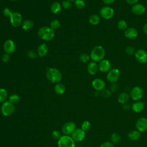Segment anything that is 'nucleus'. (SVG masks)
<instances>
[{"label": "nucleus", "instance_id": "obj_27", "mask_svg": "<svg viewBox=\"0 0 147 147\" xmlns=\"http://www.w3.org/2000/svg\"><path fill=\"white\" fill-rule=\"evenodd\" d=\"M100 21V16L98 15V14H92L90 17H89V20L88 21L89 22L93 25H98Z\"/></svg>", "mask_w": 147, "mask_h": 147}, {"label": "nucleus", "instance_id": "obj_7", "mask_svg": "<svg viewBox=\"0 0 147 147\" xmlns=\"http://www.w3.org/2000/svg\"><path fill=\"white\" fill-rule=\"evenodd\" d=\"M99 14L100 16L103 18L109 20L114 16V10L110 6H105L100 9L99 11Z\"/></svg>", "mask_w": 147, "mask_h": 147}, {"label": "nucleus", "instance_id": "obj_14", "mask_svg": "<svg viewBox=\"0 0 147 147\" xmlns=\"http://www.w3.org/2000/svg\"><path fill=\"white\" fill-rule=\"evenodd\" d=\"M3 49L6 53L11 54L14 53L16 49V46L14 42L10 39L6 40L3 44Z\"/></svg>", "mask_w": 147, "mask_h": 147}, {"label": "nucleus", "instance_id": "obj_51", "mask_svg": "<svg viewBox=\"0 0 147 147\" xmlns=\"http://www.w3.org/2000/svg\"></svg>", "mask_w": 147, "mask_h": 147}, {"label": "nucleus", "instance_id": "obj_38", "mask_svg": "<svg viewBox=\"0 0 147 147\" xmlns=\"http://www.w3.org/2000/svg\"><path fill=\"white\" fill-rule=\"evenodd\" d=\"M101 95L105 98H109L111 95V92L109 89H104L102 91Z\"/></svg>", "mask_w": 147, "mask_h": 147}, {"label": "nucleus", "instance_id": "obj_1", "mask_svg": "<svg viewBox=\"0 0 147 147\" xmlns=\"http://www.w3.org/2000/svg\"><path fill=\"white\" fill-rule=\"evenodd\" d=\"M90 56L93 61L99 62L104 59L105 56V49L101 45H96L92 49Z\"/></svg>", "mask_w": 147, "mask_h": 147}, {"label": "nucleus", "instance_id": "obj_8", "mask_svg": "<svg viewBox=\"0 0 147 147\" xmlns=\"http://www.w3.org/2000/svg\"><path fill=\"white\" fill-rule=\"evenodd\" d=\"M107 80L111 83H116L120 78V71L118 68H111L107 74Z\"/></svg>", "mask_w": 147, "mask_h": 147}, {"label": "nucleus", "instance_id": "obj_24", "mask_svg": "<svg viewBox=\"0 0 147 147\" xmlns=\"http://www.w3.org/2000/svg\"><path fill=\"white\" fill-rule=\"evenodd\" d=\"M33 26H34L33 22L32 20L29 19L24 20L21 24V27L22 29L25 31H28L32 29Z\"/></svg>", "mask_w": 147, "mask_h": 147}, {"label": "nucleus", "instance_id": "obj_32", "mask_svg": "<svg viewBox=\"0 0 147 147\" xmlns=\"http://www.w3.org/2000/svg\"><path fill=\"white\" fill-rule=\"evenodd\" d=\"M61 24H60V21L57 20V19H55V20H52L51 23H50V28H52L53 30H56L57 29H59L60 26Z\"/></svg>", "mask_w": 147, "mask_h": 147}, {"label": "nucleus", "instance_id": "obj_49", "mask_svg": "<svg viewBox=\"0 0 147 147\" xmlns=\"http://www.w3.org/2000/svg\"><path fill=\"white\" fill-rule=\"evenodd\" d=\"M9 1H16L17 0H9Z\"/></svg>", "mask_w": 147, "mask_h": 147}, {"label": "nucleus", "instance_id": "obj_50", "mask_svg": "<svg viewBox=\"0 0 147 147\" xmlns=\"http://www.w3.org/2000/svg\"><path fill=\"white\" fill-rule=\"evenodd\" d=\"M67 1H75V0H67Z\"/></svg>", "mask_w": 147, "mask_h": 147}, {"label": "nucleus", "instance_id": "obj_6", "mask_svg": "<svg viewBox=\"0 0 147 147\" xmlns=\"http://www.w3.org/2000/svg\"><path fill=\"white\" fill-rule=\"evenodd\" d=\"M129 95L133 100L138 101L144 95V90L141 87L135 86L131 90Z\"/></svg>", "mask_w": 147, "mask_h": 147}, {"label": "nucleus", "instance_id": "obj_16", "mask_svg": "<svg viewBox=\"0 0 147 147\" xmlns=\"http://www.w3.org/2000/svg\"><path fill=\"white\" fill-rule=\"evenodd\" d=\"M99 70L102 72H108L111 68V64L109 60L103 59L98 64Z\"/></svg>", "mask_w": 147, "mask_h": 147}, {"label": "nucleus", "instance_id": "obj_22", "mask_svg": "<svg viewBox=\"0 0 147 147\" xmlns=\"http://www.w3.org/2000/svg\"><path fill=\"white\" fill-rule=\"evenodd\" d=\"M129 98L130 95H129V94H127L126 92H122L118 95L117 100L119 103L123 105L127 103V102L129 100Z\"/></svg>", "mask_w": 147, "mask_h": 147}, {"label": "nucleus", "instance_id": "obj_40", "mask_svg": "<svg viewBox=\"0 0 147 147\" xmlns=\"http://www.w3.org/2000/svg\"><path fill=\"white\" fill-rule=\"evenodd\" d=\"M62 6L65 9H69L72 6L71 1H67V0H64L62 2Z\"/></svg>", "mask_w": 147, "mask_h": 147}, {"label": "nucleus", "instance_id": "obj_3", "mask_svg": "<svg viewBox=\"0 0 147 147\" xmlns=\"http://www.w3.org/2000/svg\"><path fill=\"white\" fill-rule=\"evenodd\" d=\"M38 37L44 41H51L55 37V30L48 26H42L38 30Z\"/></svg>", "mask_w": 147, "mask_h": 147}, {"label": "nucleus", "instance_id": "obj_2", "mask_svg": "<svg viewBox=\"0 0 147 147\" xmlns=\"http://www.w3.org/2000/svg\"><path fill=\"white\" fill-rule=\"evenodd\" d=\"M46 76L49 82L56 84L59 83L62 79V74L61 72L56 68H48Z\"/></svg>", "mask_w": 147, "mask_h": 147}, {"label": "nucleus", "instance_id": "obj_47", "mask_svg": "<svg viewBox=\"0 0 147 147\" xmlns=\"http://www.w3.org/2000/svg\"><path fill=\"white\" fill-rule=\"evenodd\" d=\"M104 3L106 5H111L114 2L115 0H102Z\"/></svg>", "mask_w": 147, "mask_h": 147}, {"label": "nucleus", "instance_id": "obj_36", "mask_svg": "<svg viewBox=\"0 0 147 147\" xmlns=\"http://www.w3.org/2000/svg\"><path fill=\"white\" fill-rule=\"evenodd\" d=\"M51 136H52V137L54 139V140H59L60 137L62 136H61V133L59 131V130H53L52 133H51Z\"/></svg>", "mask_w": 147, "mask_h": 147}, {"label": "nucleus", "instance_id": "obj_23", "mask_svg": "<svg viewBox=\"0 0 147 147\" xmlns=\"http://www.w3.org/2000/svg\"><path fill=\"white\" fill-rule=\"evenodd\" d=\"M141 136V132L138 131L137 130H133L129 132L127 134V137L129 140L131 141H136L140 139Z\"/></svg>", "mask_w": 147, "mask_h": 147}, {"label": "nucleus", "instance_id": "obj_29", "mask_svg": "<svg viewBox=\"0 0 147 147\" xmlns=\"http://www.w3.org/2000/svg\"><path fill=\"white\" fill-rule=\"evenodd\" d=\"M20 100H21L20 96L17 94H13L10 95L9 97V101L13 105L19 103Z\"/></svg>", "mask_w": 147, "mask_h": 147}, {"label": "nucleus", "instance_id": "obj_15", "mask_svg": "<svg viewBox=\"0 0 147 147\" xmlns=\"http://www.w3.org/2000/svg\"><path fill=\"white\" fill-rule=\"evenodd\" d=\"M92 86L96 91H100L105 89L106 87L105 82L100 78L94 79L91 83Z\"/></svg>", "mask_w": 147, "mask_h": 147}, {"label": "nucleus", "instance_id": "obj_39", "mask_svg": "<svg viewBox=\"0 0 147 147\" xmlns=\"http://www.w3.org/2000/svg\"><path fill=\"white\" fill-rule=\"evenodd\" d=\"M27 56L29 58L34 59L37 57L38 55L36 51H34L33 50H30L27 52Z\"/></svg>", "mask_w": 147, "mask_h": 147}, {"label": "nucleus", "instance_id": "obj_37", "mask_svg": "<svg viewBox=\"0 0 147 147\" xmlns=\"http://www.w3.org/2000/svg\"><path fill=\"white\" fill-rule=\"evenodd\" d=\"M136 51L135 50V48L131 46H127L125 48V52L126 53V54H127L129 55H134Z\"/></svg>", "mask_w": 147, "mask_h": 147}, {"label": "nucleus", "instance_id": "obj_25", "mask_svg": "<svg viewBox=\"0 0 147 147\" xmlns=\"http://www.w3.org/2000/svg\"><path fill=\"white\" fill-rule=\"evenodd\" d=\"M50 10L53 14H58L61 10V5L59 2H54L51 4Z\"/></svg>", "mask_w": 147, "mask_h": 147}, {"label": "nucleus", "instance_id": "obj_42", "mask_svg": "<svg viewBox=\"0 0 147 147\" xmlns=\"http://www.w3.org/2000/svg\"><path fill=\"white\" fill-rule=\"evenodd\" d=\"M1 59L4 62V63H7L9 61L10 59V54L5 53L4 54L2 55V56H1Z\"/></svg>", "mask_w": 147, "mask_h": 147}, {"label": "nucleus", "instance_id": "obj_9", "mask_svg": "<svg viewBox=\"0 0 147 147\" xmlns=\"http://www.w3.org/2000/svg\"><path fill=\"white\" fill-rule=\"evenodd\" d=\"M10 22L14 27H18L21 25L22 22V17L18 12H13L9 17Z\"/></svg>", "mask_w": 147, "mask_h": 147}, {"label": "nucleus", "instance_id": "obj_48", "mask_svg": "<svg viewBox=\"0 0 147 147\" xmlns=\"http://www.w3.org/2000/svg\"><path fill=\"white\" fill-rule=\"evenodd\" d=\"M142 29H143L144 32L146 34H147V22H146V23L144 25Z\"/></svg>", "mask_w": 147, "mask_h": 147}, {"label": "nucleus", "instance_id": "obj_4", "mask_svg": "<svg viewBox=\"0 0 147 147\" xmlns=\"http://www.w3.org/2000/svg\"><path fill=\"white\" fill-rule=\"evenodd\" d=\"M15 107L13 103L9 100L3 102L1 107V112L5 117H9L12 115L14 111Z\"/></svg>", "mask_w": 147, "mask_h": 147}, {"label": "nucleus", "instance_id": "obj_34", "mask_svg": "<svg viewBox=\"0 0 147 147\" xmlns=\"http://www.w3.org/2000/svg\"><path fill=\"white\" fill-rule=\"evenodd\" d=\"M74 4L76 7L79 9H83L86 5V3L84 0H75L74 1Z\"/></svg>", "mask_w": 147, "mask_h": 147}, {"label": "nucleus", "instance_id": "obj_13", "mask_svg": "<svg viewBox=\"0 0 147 147\" xmlns=\"http://www.w3.org/2000/svg\"><path fill=\"white\" fill-rule=\"evenodd\" d=\"M76 129V124L74 122H67L65 123L61 128V131L64 135H69Z\"/></svg>", "mask_w": 147, "mask_h": 147}, {"label": "nucleus", "instance_id": "obj_21", "mask_svg": "<svg viewBox=\"0 0 147 147\" xmlns=\"http://www.w3.org/2000/svg\"><path fill=\"white\" fill-rule=\"evenodd\" d=\"M87 69V72L90 75H95L99 70L98 64H97L95 61H91L88 64Z\"/></svg>", "mask_w": 147, "mask_h": 147}, {"label": "nucleus", "instance_id": "obj_17", "mask_svg": "<svg viewBox=\"0 0 147 147\" xmlns=\"http://www.w3.org/2000/svg\"><path fill=\"white\" fill-rule=\"evenodd\" d=\"M131 10L133 14L137 16H141L145 13L146 8L144 5L137 3L132 5Z\"/></svg>", "mask_w": 147, "mask_h": 147}, {"label": "nucleus", "instance_id": "obj_20", "mask_svg": "<svg viewBox=\"0 0 147 147\" xmlns=\"http://www.w3.org/2000/svg\"><path fill=\"white\" fill-rule=\"evenodd\" d=\"M48 51V45L45 43H42L40 44L37 48V53L39 57H42L45 56Z\"/></svg>", "mask_w": 147, "mask_h": 147}, {"label": "nucleus", "instance_id": "obj_19", "mask_svg": "<svg viewBox=\"0 0 147 147\" xmlns=\"http://www.w3.org/2000/svg\"><path fill=\"white\" fill-rule=\"evenodd\" d=\"M145 103L142 101H136L131 106V110L136 113H139L143 111L145 108Z\"/></svg>", "mask_w": 147, "mask_h": 147}, {"label": "nucleus", "instance_id": "obj_45", "mask_svg": "<svg viewBox=\"0 0 147 147\" xmlns=\"http://www.w3.org/2000/svg\"><path fill=\"white\" fill-rule=\"evenodd\" d=\"M130 108H131V106L129 104H128L127 103H125V104H123L122 105V109H123V110H124L125 111L129 110Z\"/></svg>", "mask_w": 147, "mask_h": 147}, {"label": "nucleus", "instance_id": "obj_5", "mask_svg": "<svg viewBox=\"0 0 147 147\" xmlns=\"http://www.w3.org/2000/svg\"><path fill=\"white\" fill-rule=\"evenodd\" d=\"M58 147H75V141L71 136H62L57 141Z\"/></svg>", "mask_w": 147, "mask_h": 147}, {"label": "nucleus", "instance_id": "obj_41", "mask_svg": "<svg viewBox=\"0 0 147 147\" xmlns=\"http://www.w3.org/2000/svg\"><path fill=\"white\" fill-rule=\"evenodd\" d=\"M12 11L9 8V7H5L3 9V11H2V13L3 14V16L6 17H10V16H11V13H12Z\"/></svg>", "mask_w": 147, "mask_h": 147}, {"label": "nucleus", "instance_id": "obj_35", "mask_svg": "<svg viewBox=\"0 0 147 147\" xmlns=\"http://www.w3.org/2000/svg\"><path fill=\"white\" fill-rule=\"evenodd\" d=\"M90 58V55L86 53H82L79 56V60L82 63H86L87 62Z\"/></svg>", "mask_w": 147, "mask_h": 147}, {"label": "nucleus", "instance_id": "obj_43", "mask_svg": "<svg viewBox=\"0 0 147 147\" xmlns=\"http://www.w3.org/2000/svg\"><path fill=\"white\" fill-rule=\"evenodd\" d=\"M118 85L116 83H113L111 84L110 87V90L111 91V92H115L118 91Z\"/></svg>", "mask_w": 147, "mask_h": 147}, {"label": "nucleus", "instance_id": "obj_11", "mask_svg": "<svg viewBox=\"0 0 147 147\" xmlns=\"http://www.w3.org/2000/svg\"><path fill=\"white\" fill-rule=\"evenodd\" d=\"M71 137L75 141L80 142L84 139L86 137V133L81 128H76L71 133Z\"/></svg>", "mask_w": 147, "mask_h": 147}, {"label": "nucleus", "instance_id": "obj_26", "mask_svg": "<svg viewBox=\"0 0 147 147\" xmlns=\"http://www.w3.org/2000/svg\"><path fill=\"white\" fill-rule=\"evenodd\" d=\"M54 91L56 94L62 95L65 91V87L62 83H56L54 87Z\"/></svg>", "mask_w": 147, "mask_h": 147}, {"label": "nucleus", "instance_id": "obj_31", "mask_svg": "<svg viewBox=\"0 0 147 147\" xmlns=\"http://www.w3.org/2000/svg\"><path fill=\"white\" fill-rule=\"evenodd\" d=\"M7 98V92L6 90L3 88H0V103H3L6 101Z\"/></svg>", "mask_w": 147, "mask_h": 147}, {"label": "nucleus", "instance_id": "obj_30", "mask_svg": "<svg viewBox=\"0 0 147 147\" xmlns=\"http://www.w3.org/2000/svg\"><path fill=\"white\" fill-rule=\"evenodd\" d=\"M117 28L121 30H125L127 28V24L125 20H120L118 21L117 24Z\"/></svg>", "mask_w": 147, "mask_h": 147}, {"label": "nucleus", "instance_id": "obj_46", "mask_svg": "<svg viewBox=\"0 0 147 147\" xmlns=\"http://www.w3.org/2000/svg\"><path fill=\"white\" fill-rule=\"evenodd\" d=\"M139 0H126V2L129 4V5H133L136 3H137L138 2Z\"/></svg>", "mask_w": 147, "mask_h": 147}, {"label": "nucleus", "instance_id": "obj_28", "mask_svg": "<svg viewBox=\"0 0 147 147\" xmlns=\"http://www.w3.org/2000/svg\"><path fill=\"white\" fill-rule=\"evenodd\" d=\"M111 142L113 144H117L121 141V136L119 133L117 132L113 133L110 136Z\"/></svg>", "mask_w": 147, "mask_h": 147}, {"label": "nucleus", "instance_id": "obj_33", "mask_svg": "<svg viewBox=\"0 0 147 147\" xmlns=\"http://www.w3.org/2000/svg\"><path fill=\"white\" fill-rule=\"evenodd\" d=\"M91 127V124L90 123V121H84L82 125H81V129L82 130H83L84 131H88L90 129Z\"/></svg>", "mask_w": 147, "mask_h": 147}, {"label": "nucleus", "instance_id": "obj_12", "mask_svg": "<svg viewBox=\"0 0 147 147\" xmlns=\"http://www.w3.org/2000/svg\"><path fill=\"white\" fill-rule=\"evenodd\" d=\"M136 127L141 133L147 131V118L145 117H140L137 119L136 122Z\"/></svg>", "mask_w": 147, "mask_h": 147}, {"label": "nucleus", "instance_id": "obj_44", "mask_svg": "<svg viewBox=\"0 0 147 147\" xmlns=\"http://www.w3.org/2000/svg\"><path fill=\"white\" fill-rule=\"evenodd\" d=\"M99 147H114V144L110 141H106L103 142Z\"/></svg>", "mask_w": 147, "mask_h": 147}, {"label": "nucleus", "instance_id": "obj_18", "mask_svg": "<svg viewBox=\"0 0 147 147\" xmlns=\"http://www.w3.org/2000/svg\"><path fill=\"white\" fill-rule=\"evenodd\" d=\"M125 36L128 39H134L138 36V30L133 27L127 28L124 32Z\"/></svg>", "mask_w": 147, "mask_h": 147}, {"label": "nucleus", "instance_id": "obj_10", "mask_svg": "<svg viewBox=\"0 0 147 147\" xmlns=\"http://www.w3.org/2000/svg\"><path fill=\"white\" fill-rule=\"evenodd\" d=\"M134 57L136 60L141 64H145L147 62V52L144 49L137 50L134 53Z\"/></svg>", "mask_w": 147, "mask_h": 147}]
</instances>
